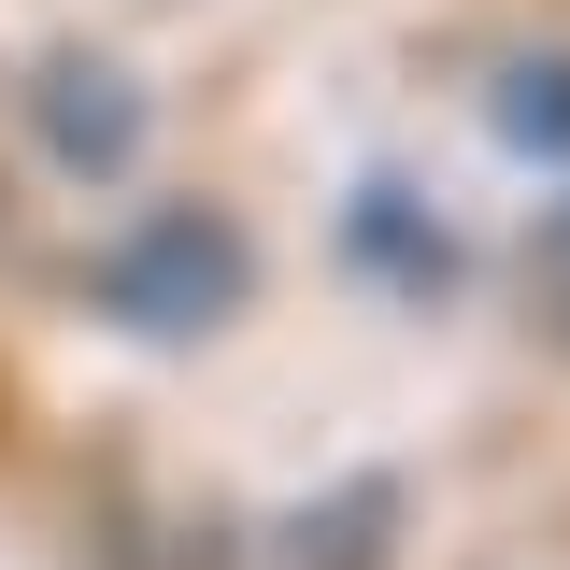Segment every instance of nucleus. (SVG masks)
I'll list each match as a JSON object with an SVG mask.
<instances>
[{
	"label": "nucleus",
	"instance_id": "4",
	"mask_svg": "<svg viewBox=\"0 0 570 570\" xmlns=\"http://www.w3.org/2000/svg\"><path fill=\"white\" fill-rule=\"evenodd\" d=\"M343 272L385 285V299H456V272H471V243L428 214V186H400V171H371L343 200Z\"/></svg>",
	"mask_w": 570,
	"mask_h": 570
},
{
	"label": "nucleus",
	"instance_id": "2",
	"mask_svg": "<svg viewBox=\"0 0 570 570\" xmlns=\"http://www.w3.org/2000/svg\"><path fill=\"white\" fill-rule=\"evenodd\" d=\"M142 142H157V100L115 43H43L29 58V157L71 171V186H129Z\"/></svg>",
	"mask_w": 570,
	"mask_h": 570
},
{
	"label": "nucleus",
	"instance_id": "6",
	"mask_svg": "<svg viewBox=\"0 0 570 570\" xmlns=\"http://www.w3.org/2000/svg\"><path fill=\"white\" fill-rule=\"evenodd\" d=\"M528 328H542V343L570 356V200L542 214V228H528Z\"/></svg>",
	"mask_w": 570,
	"mask_h": 570
},
{
	"label": "nucleus",
	"instance_id": "3",
	"mask_svg": "<svg viewBox=\"0 0 570 570\" xmlns=\"http://www.w3.org/2000/svg\"><path fill=\"white\" fill-rule=\"evenodd\" d=\"M414 557V485L400 471H328L272 513V570H400Z\"/></svg>",
	"mask_w": 570,
	"mask_h": 570
},
{
	"label": "nucleus",
	"instance_id": "5",
	"mask_svg": "<svg viewBox=\"0 0 570 570\" xmlns=\"http://www.w3.org/2000/svg\"><path fill=\"white\" fill-rule=\"evenodd\" d=\"M485 129H499V157L570 171V43H513V58L485 71Z\"/></svg>",
	"mask_w": 570,
	"mask_h": 570
},
{
	"label": "nucleus",
	"instance_id": "1",
	"mask_svg": "<svg viewBox=\"0 0 570 570\" xmlns=\"http://www.w3.org/2000/svg\"><path fill=\"white\" fill-rule=\"evenodd\" d=\"M243 299H257V243H243V214H228V200H157L129 243L100 257V314H115L129 343H157V356L228 343Z\"/></svg>",
	"mask_w": 570,
	"mask_h": 570
}]
</instances>
